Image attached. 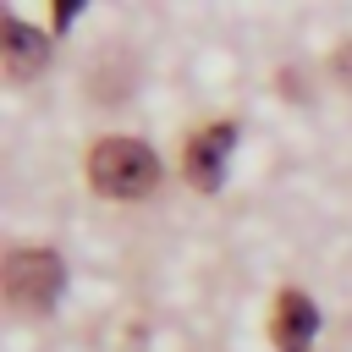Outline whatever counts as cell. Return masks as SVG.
I'll use <instances>...</instances> for the list:
<instances>
[{"label":"cell","instance_id":"obj_1","mask_svg":"<svg viewBox=\"0 0 352 352\" xmlns=\"http://www.w3.org/2000/svg\"><path fill=\"white\" fill-rule=\"evenodd\" d=\"M88 182L104 198H148L160 187V160L138 138H99L88 148Z\"/></svg>","mask_w":352,"mask_h":352},{"label":"cell","instance_id":"obj_2","mask_svg":"<svg viewBox=\"0 0 352 352\" xmlns=\"http://www.w3.org/2000/svg\"><path fill=\"white\" fill-rule=\"evenodd\" d=\"M0 280H6V302L16 314H50L66 286V264L50 248H16V253H6Z\"/></svg>","mask_w":352,"mask_h":352},{"label":"cell","instance_id":"obj_3","mask_svg":"<svg viewBox=\"0 0 352 352\" xmlns=\"http://www.w3.org/2000/svg\"><path fill=\"white\" fill-rule=\"evenodd\" d=\"M231 148H236V126L231 121H214V126H198L187 154H182V170L198 192H214L226 182V165H231Z\"/></svg>","mask_w":352,"mask_h":352},{"label":"cell","instance_id":"obj_4","mask_svg":"<svg viewBox=\"0 0 352 352\" xmlns=\"http://www.w3.org/2000/svg\"><path fill=\"white\" fill-rule=\"evenodd\" d=\"M314 330H319V314H314V302H308L302 292H280V297H275V319H270V336H275V346H280V352H308Z\"/></svg>","mask_w":352,"mask_h":352},{"label":"cell","instance_id":"obj_5","mask_svg":"<svg viewBox=\"0 0 352 352\" xmlns=\"http://www.w3.org/2000/svg\"><path fill=\"white\" fill-rule=\"evenodd\" d=\"M44 60H50V44H44V33H33L28 22H6V72L11 77H38L44 72Z\"/></svg>","mask_w":352,"mask_h":352},{"label":"cell","instance_id":"obj_6","mask_svg":"<svg viewBox=\"0 0 352 352\" xmlns=\"http://www.w3.org/2000/svg\"><path fill=\"white\" fill-rule=\"evenodd\" d=\"M330 66H336V82H341V88H352V44H341Z\"/></svg>","mask_w":352,"mask_h":352},{"label":"cell","instance_id":"obj_7","mask_svg":"<svg viewBox=\"0 0 352 352\" xmlns=\"http://www.w3.org/2000/svg\"><path fill=\"white\" fill-rule=\"evenodd\" d=\"M72 16H77V6H72V0H60V6H55V28H72Z\"/></svg>","mask_w":352,"mask_h":352}]
</instances>
